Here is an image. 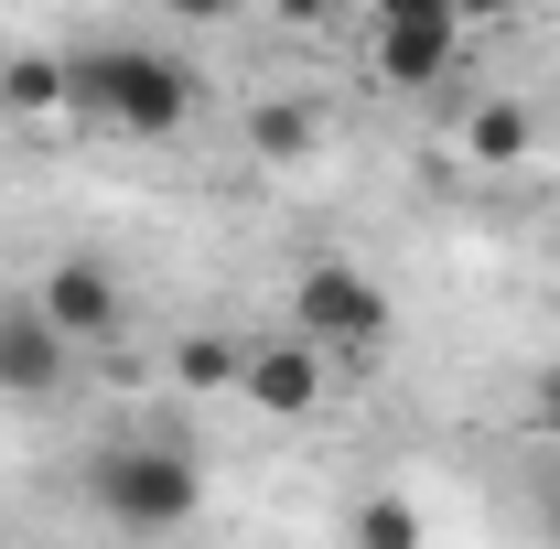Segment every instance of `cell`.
Here are the masks:
<instances>
[{"mask_svg":"<svg viewBox=\"0 0 560 549\" xmlns=\"http://www.w3.org/2000/svg\"><path fill=\"white\" fill-rule=\"evenodd\" d=\"M206 108V75L162 44H75L66 55V119L108 140H173Z\"/></svg>","mask_w":560,"mask_h":549,"instance_id":"cell-1","label":"cell"},{"mask_svg":"<svg viewBox=\"0 0 560 549\" xmlns=\"http://www.w3.org/2000/svg\"><path fill=\"white\" fill-rule=\"evenodd\" d=\"M86 506L119 528V539H173L206 517V464L162 431H130V442H97L86 453Z\"/></svg>","mask_w":560,"mask_h":549,"instance_id":"cell-2","label":"cell"},{"mask_svg":"<svg viewBox=\"0 0 560 549\" xmlns=\"http://www.w3.org/2000/svg\"><path fill=\"white\" fill-rule=\"evenodd\" d=\"M366 66L399 97H442L464 66V22L442 0H366Z\"/></svg>","mask_w":560,"mask_h":549,"instance_id":"cell-3","label":"cell"},{"mask_svg":"<svg viewBox=\"0 0 560 549\" xmlns=\"http://www.w3.org/2000/svg\"><path fill=\"white\" fill-rule=\"evenodd\" d=\"M388 291L355 270V259H313V270L291 280V335L313 344V355H377L388 344Z\"/></svg>","mask_w":560,"mask_h":549,"instance_id":"cell-4","label":"cell"},{"mask_svg":"<svg viewBox=\"0 0 560 549\" xmlns=\"http://www.w3.org/2000/svg\"><path fill=\"white\" fill-rule=\"evenodd\" d=\"M66 377H75V344L44 324V302H33V291H0V399L55 410Z\"/></svg>","mask_w":560,"mask_h":549,"instance_id":"cell-5","label":"cell"},{"mask_svg":"<svg viewBox=\"0 0 560 549\" xmlns=\"http://www.w3.org/2000/svg\"><path fill=\"white\" fill-rule=\"evenodd\" d=\"M33 302H44V324H55L75 355H86V344H119V324H130V280L108 270V259H86V248L33 280Z\"/></svg>","mask_w":560,"mask_h":549,"instance_id":"cell-6","label":"cell"},{"mask_svg":"<svg viewBox=\"0 0 560 549\" xmlns=\"http://www.w3.org/2000/svg\"><path fill=\"white\" fill-rule=\"evenodd\" d=\"M237 399L270 410V420H313L324 410V355H313L302 335H259L248 366H237Z\"/></svg>","mask_w":560,"mask_h":549,"instance_id":"cell-7","label":"cell"},{"mask_svg":"<svg viewBox=\"0 0 560 549\" xmlns=\"http://www.w3.org/2000/svg\"><path fill=\"white\" fill-rule=\"evenodd\" d=\"M464 162H475V173H517V162H528V151H539V119H528V108H517V97H486V108H464Z\"/></svg>","mask_w":560,"mask_h":549,"instance_id":"cell-8","label":"cell"},{"mask_svg":"<svg viewBox=\"0 0 560 549\" xmlns=\"http://www.w3.org/2000/svg\"><path fill=\"white\" fill-rule=\"evenodd\" d=\"M0 119H66V55H0Z\"/></svg>","mask_w":560,"mask_h":549,"instance_id":"cell-9","label":"cell"},{"mask_svg":"<svg viewBox=\"0 0 560 549\" xmlns=\"http://www.w3.org/2000/svg\"><path fill=\"white\" fill-rule=\"evenodd\" d=\"M313 140H324V108H313V97H259V108H248V151H259V162H302Z\"/></svg>","mask_w":560,"mask_h":549,"instance_id":"cell-10","label":"cell"},{"mask_svg":"<svg viewBox=\"0 0 560 549\" xmlns=\"http://www.w3.org/2000/svg\"><path fill=\"white\" fill-rule=\"evenodd\" d=\"M237 366H248L237 335H184L173 344V377H184V388H226V399H237Z\"/></svg>","mask_w":560,"mask_h":549,"instance_id":"cell-11","label":"cell"},{"mask_svg":"<svg viewBox=\"0 0 560 549\" xmlns=\"http://www.w3.org/2000/svg\"><path fill=\"white\" fill-rule=\"evenodd\" d=\"M355 549H420V517H410V495H388V484H377V495L355 506Z\"/></svg>","mask_w":560,"mask_h":549,"instance_id":"cell-12","label":"cell"},{"mask_svg":"<svg viewBox=\"0 0 560 549\" xmlns=\"http://www.w3.org/2000/svg\"><path fill=\"white\" fill-rule=\"evenodd\" d=\"M528 431H539V442H560V366H539V377H528Z\"/></svg>","mask_w":560,"mask_h":549,"instance_id":"cell-13","label":"cell"},{"mask_svg":"<svg viewBox=\"0 0 560 549\" xmlns=\"http://www.w3.org/2000/svg\"><path fill=\"white\" fill-rule=\"evenodd\" d=\"M442 11H453V22H464V33H475V22H517V11H528V0H442Z\"/></svg>","mask_w":560,"mask_h":549,"instance_id":"cell-14","label":"cell"},{"mask_svg":"<svg viewBox=\"0 0 560 549\" xmlns=\"http://www.w3.org/2000/svg\"><path fill=\"white\" fill-rule=\"evenodd\" d=\"M539 539H550V549H560V475H550V484H539Z\"/></svg>","mask_w":560,"mask_h":549,"instance_id":"cell-15","label":"cell"},{"mask_svg":"<svg viewBox=\"0 0 560 549\" xmlns=\"http://www.w3.org/2000/svg\"><path fill=\"white\" fill-rule=\"evenodd\" d=\"M162 11H173V22H215L226 0H162Z\"/></svg>","mask_w":560,"mask_h":549,"instance_id":"cell-16","label":"cell"},{"mask_svg":"<svg viewBox=\"0 0 560 549\" xmlns=\"http://www.w3.org/2000/svg\"><path fill=\"white\" fill-rule=\"evenodd\" d=\"M324 11H335V0H280V22H324Z\"/></svg>","mask_w":560,"mask_h":549,"instance_id":"cell-17","label":"cell"},{"mask_svg":"<svg viewBox=\"0 0 560 549\" xmlns=\"http://www.w3.org/2000/svg\"><path fill=\"white\" fill-rule=\"evenodd\" d=\"M0 549H11V539H0Z\"/></svg>","mask_w":560,"mask_h":549,"instance_id":"cell-18","label":"cell"}]
</instances>
